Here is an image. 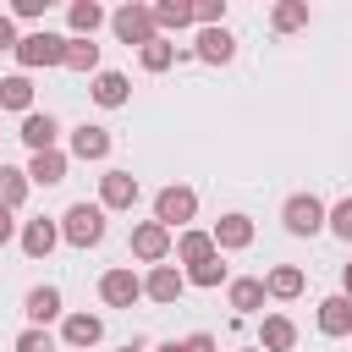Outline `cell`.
I'll use <instances>...</instances> for the list:
<instances>
[{
	"instance_id": "1",
	"label": "cell",
	"mask_w": 352,
	"mask_h": 352,
	"mask_svg": "<svg viewBox=\"0 0 352 352\" xmlns=\"http://www.w3.org/2000/svg\"><path fill=\"white\" fill-rule=\"evenodd\" d=\"M60 236H66L72 248H99V242H104V209H99V204H72V209L60 214Z\"/></svg>"
},
{
	"instance_id": "2",
	"label": "cell",
	"mask_w": 352,
	"mask_h": 352,
	"mask_svg": "<svg viewBox=\"0 0 352 352\" xmlns=\"http://www.w3.org/2000/svg\"><path fill=\"white\" fill-rule=\"evenodd\" d=\"M60 50H66V38L50 33V28H38V33H22L11 55H16L22 72H38V66H60Z\"/></svg>"
},
{
	"instance_id": "3",
	"label": "cell",
	"mask_w": 352,
	"mask_h": 352,
	"mask_svg": "<svg viewBox=\"0 0 352 352\" xmlns=\"http://www.w3.org/2000/svg\"><path fill=\"white\" fill-rule=\"evenodd\" d=\"M110 28H116V38H121V44H138V50L160 38V28H154V11H148V6H132V0H126L121 11H110Z\"/></svg>"
},
{
	"instance_id": "4",
	"label": "cell",
	"mask_w": 352,
	"mask_h": 352,
	"mask_svg": "<svg viewBox=\"0 0 352 352\" xmlns=\"http://www.w3.org/2000/svg\"><path fill=\"white\" fill-rule=\"evenodd\" d=\"M192 214H198V192H192V187H160V198H154V220H160L165 231H187Z\"/></svg>"
},
{
	"instance_id": "5",
	"label": "cell",
	"mask_w": 352,
	"mask_h": 352,
	"mask_svg": "<svg viewBox=\"0 0 352 352\" xmlns=\"http://www.w3.org/2000/svg\"><path fill=\"white\" fill-rule=\"evenodd\" d=\"M280 220H286L292 236H319V231H324V204H319L314 192H292V198L280 204Z\"/></svg>"
},
{
	"instance_id": "6",
	"label": "cell",
	"mask_w": 352,
	"mask_h": 352,
	"mask_svg": "<svg viewBox=\"0 0 352 352\" xmlns=\"http://www.w3.org/2000/svg\"><path fill=\"white\" fill-rule=\"evenodd\" d=\"M132 258L165 264V258H170V231H165L160 220H138V226H132Z\"/></svg>"
},
{
	"instance_id": "7",
	"label": "cell",
	"mask_w": 352,
	"mask_h": 352,
	"mask_svg": "<svg viewBox=\"0 0 352 352\" xmlns=\"http://www.w3.org/2000/svg\"><path fill=\"white\" fill-rule=\"evenodd\" d=\"M138 204V176L132 170H104L99 176V209H132Z\"/></svg>"
},
{
	"instance_id": "8",
	"label": "cell",
	"mask_w": 352,
	"mask_h": 352,
	"mask_svg": "<svg viewBox=\"0 0 352 352\" xmlns=\"http://www.w3.org/2000/svg\"><path fill=\"white\" fill-rule=\"evenodd\" d=\"M209 242H214V253H242L253 242V220L248 214H220L214 231H209Z\"/></svg>"
},
{
	"instance_id": "9",
	"label": "cell",
	"mask_w": 352,
	"mask_h": 352,
	"mask_svg": "<svg viewBox=\"0 0 352 352\" xmlns=\"http://www.w3.org/2000/svg\"><path fill=\"white\" fill-rule=\"evenodd\" d=\"M182 292H187V275L176 270V264H154L148 270V280H143V297H154V302H182Z\"/></svg>"
},
{
	"instance_id": "10",
	"label": "cell",
	"mask_w": 352,
	"mask_h": 352,
	"mask_svg": "<svg viewBox=\"0 0 352 352\" xmlns=\"http://www.w3.org/2000/svg\"><path fill=\"white\" fill-rule=\"evenodd\" d=\"M99 297H104L110 308H132V302L143 297V280H138L132 270H104V275H99Z\"/></svg>"
},
{
	"instance_id": "11",
	"label": "cell",
	"mask_w": 352,
	"mask_h": 352,
	"mask_svg": "<svg viewBox=\"0 0 352 352\" xmlns=\"http://www.w3.org/2000/svg\"><path fill=\"white\" fill-rule=\"evenodd\" d=\"M55 242H60V220H44V214H38V220L22 226V253H28V258H50Z\"/></svg>"
},
{
	"instance_id": "12",
	"label": "cell",
	"mask_w": 352,
	"mask_h": 352,
	"mask_svg": "<svg viewBox=\"0 0 352 352\" xmlns=\"http://www.w3.org/2000/svg\"><path fill=\"white\" fill-rule=\"evenodd\" d=\"M60 336H66V346H72V352H88V346H99V336H104V319H99V314H66Z\"/></svg>"
},
{
	"instance_id": "13",
	"label": "cell",
	"mask_w": 352,
	"mask_h": 352,
	"mask_svg": "<svg viewBox=\"0 0 352 352\" xmlns=\"http://www.w3.org/2000/svg\"><path fill=\"white\" fill-rule=\"evenodd\" d=\"M192 55H198V60H209V66H226V60L236 55V38H231L226 28H198V44H192Z\"/></svg>"
},
{
	"instance_id": "14",
	"label": "cell",
	"mask_w": 352,
	"mask_h": 352,
	"mask_svg": "<svg viewBox=\"0 0 352 352\" xmlns=\"http://www.w3.org/2000/svg\"><path fill=\"white\" fill-rule=\"evenodd\" d=\"M297 346V324L286 319V314H264V324H258V352H292Z\"/></svg>"
},
{
	"instance_id": "15",
	"label": "cell",
	"mask_w": 352,
	"mask_h": 352,
	"mask_svg": "<svg viewBox=\"0 0 352 352\" xmlns=\"http://www.w3.org/2000/svg\"><path fill=\"white\" fill-rule=\"evenodd\" d=\"M66 22H72V38H94L110 16H104L99 0H72V6H66Z\"/></svg>"
},
{
	"instance_id": "16",
	"label": "cell",
	"mask_w": 352,
	"mask_h": 352,
	"mask_svg": "<svg viewBox=\"0 0 352 352\" xmlns=\"http://www.w3.org/2000/svg\"><path fill=\"white\" fill-rule=\"evenodd\" d=\"M55 138H60V126H55V116H50V110H44V116H38V110H28V116H22V143H28L33 154L55 148Z\"/></svg>"
},
{
	"instance_id": "17",
	"label": "cell",
	"mask_w": 352,
	"mask_h": 352,
	"mask_svg": "<svg viewBox=\"0 0 352 352\" xmlns=\"http://www.w3.org/2000/svg\"><path fill=\"white\" fill-rule=\"evenodd\" d=\"M55 182H66V154H60V148L33 154V160H28V187H55Z\"/></svg>"
},
{
	"instance_id": "18",
	"label": "cell",
	"mask_w": 352,
	"mask_h": 352,
	"mask_svg": "<svg viewBox=\"0 0 352 352\" xmlns=\"http://www.w3.org/2000/svg\"><path fill=\"white\" fill-rule=\"evenodd\" d=\"M60 66H66V72H82V77H88V72L99 77V44H94V38H66Z\"/></svg>"
},
{
	"instance_id": "19",
	"label": "cell",
	"mask_w": 352,
	"mask_h": 352,
	"mask_svg": "<svg viewBox=\"0 0 352 352\" xmlns=\"http://www.w3.org/2000/svg\"><path fill=\"white\" fill-rule=\"evenodd\" d=\"M104 154H110V132L82 121V126L72 132V160H104Z\"/></svg>"
},
{
	"instance_id": "20",
	"label": "cell",
	"mask_w": 352,
	"mask_h": 352,
	"mask_svg": "<svg viewBox=\"0 0 352 352\" xmlns=\"http://www.w3.org/2000/svg\"><path fill=\"white\" fill-rule=\"evenodd\" d=\"M264 297H280V302L302 297V270H297V264H275V270L264 275Z\"/></svg>"
},
{
	"instance_id": "21",
	"label": "cell",
	"mask_w": 352,
	"mask_h": 352,
	"mask_svg": "<svg viewBox=\"0 0 352 352\" xmlns=\"http://www.w3.org/2000/svg\"><path fill=\"white\" fill-rule=\"evenodd\" d=\"M22 314L44 330V324L60 314V286H33V292H28V302H22Z\"/></svg>"
},
{
	"instance_id": "22",
	"label": "cell",
	"mask_w": 352,
	"mask_h": 352,
	"mask_svg": "<svg viewBox=\"0 0 352 352\" xmlns=\"http://www.w3.org/2000/svg\"><path fill=\"white\" fill-rule=\"evenodd\" d=\"M0 110H33V77L28 72H11V77H0Z\"/></svg>"
},
{
	"instance_id": "23",
	"label": "cell",
	"mask_w": 352,
	"mask_h": 352,
	"mask_svg": "<svg viewBox=\"0 0 352 352\" xmlns=\"http://www.w3.org/2000/svg\"><path fill=\"white\" fill-rule=\"evenodd\" d=\"M319 330H324V336H352V302H346L341 292L319 302Z\"/></svg>"
},
{
	"instance_id": "24",
	"label": "cell",
	"mask_w": 352,
	"mask_h": 352,
	"mask_svg": "<svg viewBox=\"0 0 352 352\" xmlns=\"http://www.w3.org/2000/svg\"><path fill=\"white\" fill-rule=\"evenodd\" d=\"M148 11H154V28H160V33L192 28V0H160V6H148Z\"/></svg>"
},
{
	"instance_id": "25",
	"label": "cell",
	"mask_w": 352,
	"mask_h": 352,
	"mask_svg": "<svg viewBox=\"0 0 352 352\" xmlns=\"http://www.w3.org/2000/svg\"><path fill=\"white\" fill-rule=\"evenodd\" d=\"M226 297H231L236 314H258V308H264V280H258V275H242V280L226 286Z\"/></svg>"
},
{
	"instance_id": "26",
	"label": "cell",
	"mask_w": 352,
	"mask_h": 352,
	"mask_svg": "<svg viewBox=\"0 0 352 352\" xmlns=\"http://www.w3.org/2000/svg\"><path fill=\"white\" fill-rule=\"evenodd\" d=\"M88 94H94V104H104V110H121V104H126V77H121V72H99Z\"/></svg>"
},
{
	"instance_id": "27",
	"label": "cell",
	"mask_w": 352,
	"mask_h": 352,
	"mask_svg": "<svg viewBox=\"0 0 352 352\" xmlns=\"http://www.w3.org/2000/svg\"><path fill=\"white\" fill-rule=\"evenodd\" d=\"M176 258H182L187 270H192V264H204V258H214V242H209V231H192V226H187V231L176 236Z\"/></svg>"
},
{
	"instance_id": "28",
	"label": "cell",
	"mask_w": 352,
	"mask_h": 352,
	"mask_svg": "<svg viewBox=\"0 0 352 352\" xmlns=\"http://www.w3.org/2000/svg\"><path fill=\"white\" fill-rule=\"evenodd\" d=\"M28 204V170L0 165V209H22Z\"/></svg>"
},
{
	"instance_id": "29",
	"label": "cell",
	"mask_w": 352,
	"mask_h": 352,
	"mask_svg": "<svg viewBox=\"0 0 352 352\" xmlns=\"http://www.w3.org/2000/svg\"><path fill=\"white\" fill-rule=\"evenodd\" d=\"M270 28H275V33H297V28H308V0H280V6L270 11Z\"/></svg>"
},
{
	"instance_id": "30",
	"label": "cell",
	"mask_w": 352,
	"mask_h": 352,
	"mask_svg": "<svg viewBox=\"0 0 352 352\" xmlns=\"http://www.w3.org/2000/svg\"><path fill=\"white\" fill-rule=\"evenodd\" d=\"M138 60H143V72H170L176 44H170V38H154V44H143V50H138Z\"/></svg>"
},
{
	"instance_id": "31",
	"label": "cell",
	"mask_w": 352,
	"mask_h": 352,
	"mask_svg": "<svg viewBox=\"0 0 352 352\" xmlns=\"http://www.w3.org/2000/svg\"><path fill=\"white\" fill-rule=\"evenodd\" d=\"M220 280H226V264H220V253H214V258H204V264H192V270H187V286H204V292H214V286H220Z\"/></svg>"
},
{
	"instance_id": "32",
	"label": "cell",
	"mask_w": 352,
	"mask_h": 352,
	"mask_svg": "<svg viewBox=\"0 0 352 352\" xmlns=\"http://www.w3.org/2000/svg\"><path fill=\"white\" fill-rule=\"evenodd\" d=\"M324 231H336L341 242H352V198H341L336 209H324Z\"/></svg>"
},
{
	"instance_id": "33",
	"label": "cell",
	"mask_w": 352,
	"mask_h": 352,
	"mask_svg": "<svg viewBox=\"0 0 352 352\" xmlns=\"http://www.w3.org/2000/svg\"><path fill=\"white\" fill-rule=\"evenodd\" d=\"M11 352H55V336L50 330H38V324H28L22 336H16V346Z\"/></svg>"
},
{
	"instance_id": "34",
	"label": "cell",
	"mask_w": 352,
	"mask_h": 352,
	"mask_svg": "<svg viewBox=\"0 0 352 352\" xmlns=\"http://www.w3.org/2000/svg\"><path fill=\"white\" fill-rule=\"evenodd\" d=\"M192 22L198 28H226V0H198L192 6Z\"/></svg>"
},
{
	"instance_id": "35",
	"label": "cell",
	"mask_w": 352,
	"mask_h": 352,
	"mask_svg": "<svg viewBox=\"0 0 352 352\" xmlns=\"http://www.w3.org/2000/svg\"><path fill=\"white\" fill-rule=\"evenodd\" d=\"M44 6H50V0H11V11H6V16H22V22H38V16H44Z\"/></svg>"
},
{
	"instance_id": "36",
	"label": "cell",
	"mask_w": 352,
	"mask_h": 352,
	"mask_svg": "<svg viewBox=\"0 0 352 352\" xmlns=\"http://www.w3.org/2000/svg\"><path fill=\"white\" fill-rule=\"evenodd\" d=\"M182 346H187V352H214V336H209V330H192Z\"/></svg>"
},
{
	"instance_id": "37",
	"label": "cell",
	"mask_w": 352,
	"mask_h": 352,
	"mask_svg": "<svg viewBox=\"0 0 352 352\" xmlns=\"http://www.w3.org/2000/svg\"><path fill=\"white\" fill-rule=\"evenodd\" d=\"M0 50H16V22L0 11Z\"/></svg>"
},
{
	"instance_id": "38",
	"label": "cell",
	"mask_w": 352,
	"mask_h": 352,
	"mask_svg": "<svg viewBox=\"0 0 352 352\" xmlns=\"http://www.w3.org/2000/svg\"><path fill=\"white\" fill-rule=\"evenodd\" d=\"M16 236V220H11V209H0V248Z\"/></svg>"
},
{
	"instance_id": "39",
	"label": "cell",
	"mask_w": 352,
	"mask_h": 352,
	"mask_svg": "<svg viewBox=\"0 0 352 352\" xmlns=\"http://www.w3.org/2000/svg\"><path fill=\"white\" fill-rule=\"evenodd\" d=\"M341 297H346V302H352V264H346V270H341Z\"/></svg>"
},
{
	"instance_id": "40",
	"label": "cell",
	"mask_w": 352,
	"mask_h": 352,
	"mask_svg": "<svg viewBox=\"0 0 352 352\" xmlns=\"http://www.w3.org/2000/svg\"><path fill=\"white\" fill-rule=\"evenodd\" d=\"M160 352H187V346H182V341H165V346H160Z\"/></svg>"
},
{
	"instance_id": "41",
	"label": "cell",
	"mask_w": 352,
	"mask_h": 352,
	"mask_svg": "<svg viewBox=\"0 0 352 352\" xmlns=\"http://www.w3.org/2000/svg\"><path fill=\"white\" fill-rule=\"evenodd\" d=\"M121 352H143V346H121Z\"/></svg>"
},
{
	"instance_id": "42",
	"label": "cell",
	"mask_w": 352,
	"mask_h": 352,
	"mask_svg": "<svg viewBox=\"0 0 352 352\" xmlns=\"http://www.w3.org/2000/svg\"><path fill=\"white\" fill-rule=\"evenodd\" d=\"M248 352H258V346H248Z\"/></svg>"
},
{
	"instance_id": "43",
	"label": "cell",
	"mask_w": 352,
	"mask_h": 352,
	"mask_svg": "<svg viewBox=\"0 0 352 352\" xmlns=\"http://www.w3.org/2000/svg\"><path fill=\"white\" fill-rule=\"evenodd\" d=\"M0 165H6V160H0Z\"/></svg>"
}]
</instances>
